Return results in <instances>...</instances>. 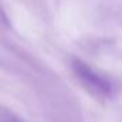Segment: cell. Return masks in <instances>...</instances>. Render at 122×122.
<instances>
[{
  "instance_id": "1",
  "label": "cell",
  "mask_w": 122,
  "mask_h": 122,
  "mask_svg": "<svg viewBox=\"0 0 122 122\" xmlns=\"http://www.w3.org/2000/svg\"><path fill=\"white\" fill-rule=\"evenodd\" d=\"M71 68L77 80L80 81V84L92 95L98 96V97H110L113 95V81L104 74L98 72L97 70L92 68L89 64L83 62L81 59L72 58Z\"/></svg>"
},
{
  "instance_id": "2",
  "label": "cell",
  "mask_w": 122,
  "mask_h": 122,
  "mask_svg": "<svg viewBox=\"0 0 122 122\" xmlns=\"http://www.w3.org/2000/svg\"><path fill=\"white\" fill-rule=\"evenodd\" d=\"M3 122H22L19 117H16L15 114L8 113V114H4L3 116Z\"/></svg>"
}]
</instances>
